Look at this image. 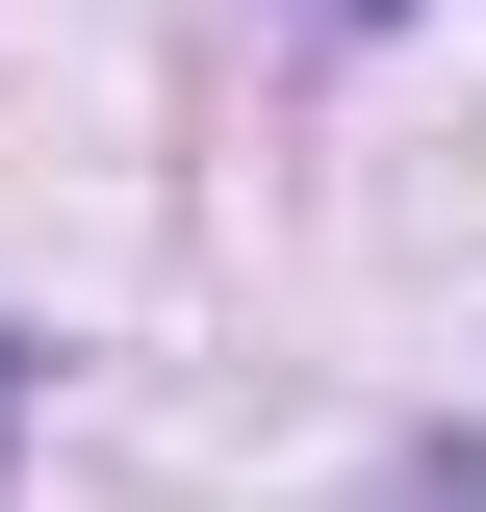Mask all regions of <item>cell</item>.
Instances as JSON below:
<instances>
[{
	"mask_svg": "<svg viewBox=\"0 0 486 512\" xmlns=\"http://www.w3.org/2000/svg\"><path fill=\"white\" fill-rule=\"evenodd\" d=\"M333 26H359V0H333Z\"/></svg>",
	"mask_w": 486,
	"mask_h": 512,
	"instance_id": "6da1fadb",
	"label": "cell"
}]
</instances>
